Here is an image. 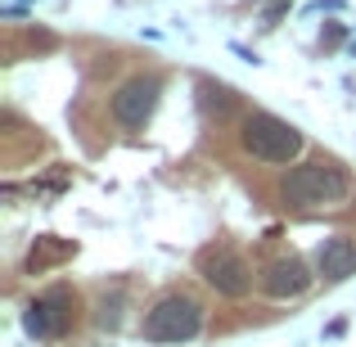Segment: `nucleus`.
<instances>
[{"mask_svg":"<svg viewBox=\"0 0 356 347\" xmlns=\"http://www.w3.org/2000/svg\"><path fill=\"white\" fill-rule=\"evenodd\" d=\"M284 203L293 208H339L352 194V176L334 163H302L284 176Z\"/></svg>","mask_w":356,"mask_h":347,"instance_id":"1","label":"nucleus"},{"mask_svg":"<svg viewBox=\"0 0 356 347\" xmlns=\"http://www.w3.org/2000/svg\"><path fill=\"white\" fill-rule=\"evenodd\" d=\"M199 330H203V307L194 302L190 293L158 298L145 312V325H140V334H145L149 343H190Z\"/></svg>","mask_w":356,"mask_h":347,"instance_id":"2","label":"nucleus"},{"mask_svg":"<svg viewBox=\"0 0 356 347\" xmlns=\"http://www.w3.org/2000/svg\"><path fill=\"white\" fill-rule=\"evenodd\" d=\"M239 140H243V149H248L252 158H261V163H293V158L302 154V131H298L293 122L275 118V113H252L243 122Z\"/></svg>","mask_w":356,"mask_h":347,"instance_id":"3","label":"nucleus"},{"mask_svg":"<svg viewBox=\"0 0 356 347\" xmlns=\"http://www.w3.org/2000/svg\"><path fill=\"white\" fill-rule=\"evenodd\" d=\"M199 271L221 298H243L248 284H252V271L243 266V257L230 252V248H203L199 252Z\"/></svg>","mask_w":356,"mask_h":347,"instance_id":"4","label":"nucleus"},{"mask_svg":"<svg viewBox=\"0 0 356 347\" xmlns=\"http://www.w3.org/2000/svg\"><path fill=\"white\" fill-rule=\"evenodd\" d=\"M158 90H163V81L158 77H131L127 86H118L113 95V118L122 122V127H145L149 118H154L158 108Z\"/></svg>","mask_w":356,"mask_h":347,"instance_id":"5","label":"nucleus"},{"mask_svg":"<svg viewBox=\"0 0 356 347\" xmlns=\"http://www.w3.org/2000/svg\"><path fill=\"white\" fill-rule=\"evenodd\" d=\"M68 312H72V293L68 289H50V293H41L27 307L23 325H27L32 339H54V334L68 330Z\"/></svg>","mask_w":356,"mask_h":347,"instance_id":"6","label":"nucleus"},{"mask_svg":"<svg viewBox=\"0 0 356 347\" xmlns=\"http://www.w3.org/2000/svg\"><path fill=\"white\" fill-rule=\"evenodd\" d=\"M307 284H312V271H307L302 257H275L261 271V289L270 298H298V293H307Z\"/></svg>","mask_w":356,"mask_h":347,"instance_id":"7","label":"nucleus"},{"mask_svg":"<svg viewBox=\"0 0 356 347\" xmlns=\"http://www.w3.org/2000/svg\"><path fill=\"white\" fill-rule=\"evenodd\" d=\"M316 266H321L325 280H348L356 271V243L343 239V234H334V239L321 243V252H316Z\"/></svg>","mask_w":356,"mask_h":347,"instance_id":"8","label":"nucleus"},{"mask_svg":"<svg viewBox=\"0 0 356 347\" xmlns=\"http://www.w3.org/2000/svg\"><path fill=\"white\" fill-rule=\"evenodd\" d=\"M50 239H54V234H45V248L41 252L32 248V257H27V266H32V271H41V266H50V261H59V257H68V252H72V243H50Z\"/></svg>","mask_w":356,"mask_h":347,"instance_id":"9","label":"nucleus"}]
</instances>
